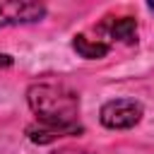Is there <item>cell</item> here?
Masks as SVG:
<instances>
[{"label": "cell", "instance_id": "1", "mask_svg": "<svg viewBox=\"0 0 154 154\" xmlns=\"http://www.w3.org/2000/svg\"><path fill=\"white\" fill-rule=\"evenodd\" d=\"M26 103L34 111L38 123L51 125H70L77 123L79 96L65 84L55 82H34L26 89Z\"/></svg>", "mask_w": 154, "mask_h": 154}, {"label": "cell", "instance_id": "2", "mask_svg": "<svg viewBox=\"0 0 154 154\" xmlns=\"http://www.w3.org/2000/svg\"><path fill=\"white\" fill-rule=\"evenodd\" d=\"M142 118V103L135 99H111L101 106L99 120L108 130H130Z\"/></svg>", "mask_w": 154, "mask_h": 154}, {"label": "cell", "instance_id": "3", "mask_svg": "<svg viewBox=\"0 0 154 154\" xmlns=\"http://www.w3.org/2000/svg\"><path fill=\"white\" fill-rule=\"evenodd\" d=\"M46 17V7L41 2L29 0H0V26L31 24Z\"/></svg>", "mask_w": 154, "mask_h": 154}, {"label": "cell", "instance_id": "4", "mask_svg": "<svg viewBox=\"0 0 154 154\" xmlns=\"http://www.w3.org/2000/svg\"><path fill=\"white\" fill-rule=\"evenodd\" d=\"M84 128L79 123H70V125H51V123H31L26 128V137L36 144H48L55 142L60 137H72V135H82Z\"/></svg>", "mask_w": 154, "mask_h": 154}, {"label": "cell", "instance_id": "5", "mask_svg": "<svg viewBox=\"0 0 154 154\" xmlns=\"http://www.w3.org/2000/svg\"><path fill=\"white\" fill-rule=\"evenodd\" d=\"M72 48H75L82 58H87V60H99V58H106V55H108L111 43L103 41V38H91V36H87V34H77V36L72 38Z\"/></svg>", "mask_w": 154, "mask_h": 154}, {"label": "cell", "instance_id": "6", "mask_svg": "<svg viewBox=\"0 0 154 154\" xmlns=\"http://www.w3.org/2000/svg\"><path fill=\"white\" fill-rule=\"evenodd\" d=\"M106 31H108V38L120 41V43H135L137 41V22L132 17L113 19L111 24H106Z\"/></svg>", "mask_w": 154, "mask_h": 154}, {"label": "cell", "instance_id": "7", "mask_svg": "<svg viewBox=\"0 0 154 154\" xmlns=\"http://www.w3.org/2000/svg\"><path fill=\"white\" fill-rule=\"evenodd\" d=\"M48 154H91L87 149H77V147H60V149H53Z\"/></svg>", "mask_w": 154, "mask_h": 154}, {"label": "cell", "instance_id": "8", "mask_svg": "<svg viewBox=\"0 0 154 154\" xmlns=\"http://www.w3.org/2000/svg\"><path fill=\"white\" fill-rule=\"evenodd\" d=\"M12 65V58L7 53H0V67H10Z\"/></svg>", "mask_w": 154, "mask_h": 154}, {"label": "cell", "instance_id": "9", "mask_svg": "<svg viewBox=\"0 0 154 154\" xmlns=\"http://www.w3.org/2000/svg\"><path fill=\"white\" fill-rule=\"evenodd\" d=\"M147 7H149V10H152V12H154V0H152V2H149V5H147Z\"/></svg>", "mask_w": 154, "mask_h": 154}]
</instances>
